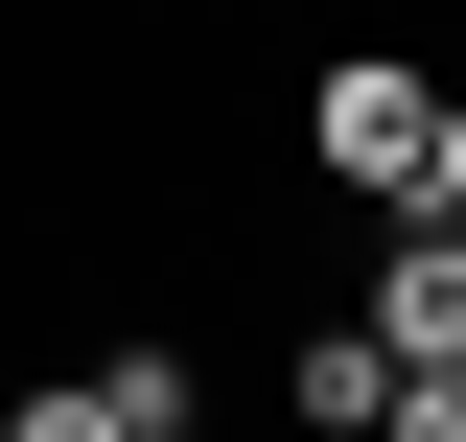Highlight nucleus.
<instances>
[{
  "label": "nucleus",
  "instance_id": "nucleus-3",
  "mask_svg": "<svg viewBox=\"0 0 466 442\" xmlns=\"http://www.w3.org/2000/svg\"><path fill=\"white\" fill-rule=\"evenodd\" d=\"M373 419H397V349L373 326H303V442H373Z\"/></svg>",
  "mask_w": 466,
  "mask_h": 442
},
{
  "label": "nucleus",
  "instance_id": "nucleus-4",
  "mask_svg": "<svg viewBox=\"0 0 466 442\" xmlns=\"http://www.w3.org/2000/svg\"><path fill=\"white\" fill-rule=\"evenodd\" d=\"M0 442H140V419H116V373H47V396H24Z\"/></svg>",
  "mask_w": 466,
  "mask_h": 442
},
{
  "label": "nucleus",
  "instance_id": "nucleus-5",
  "mask_svg": "<svg viewBox=\"0 0 466 442\" xmlns=\"http://www.w3.org/2000/svg\"><path fill=\"white\" fill-rule=\"evenodd\" d=\"M373 442H466V373H397V419H373Z\"/></svg>",
  "mask_w": 466,
  "mask_h": 442
},
{
  "label": "nucleus",
  "instance_id": "nucleus-6",
  "mask_svg": "<svg viewBox=\"0 0 466 442\" xmlns=\"http://www.w3.org/2000/svg\"><path fill=\"white\" fill-rule=\"evenodd\" d=\"M420 210H466V94H443V164H420Z\"/></svg>",
  "mask_w": 466,
  "mask_h": 442
},
{
  "label": "nucleus",
  "instance_id": "nucleus-2",
  "mask_svg": "<svg viewBox=\"0 0 466 442\" xmlns=\"http://www.w3.org/2000/svg\"><path fill=\"white\" fill-rule=\"evenodd\" d=\"M373 349H397V373H466V210H397V256H373Z\"/></svg>",
  "mask_w": 466,
  "mask_h": 442
},
{
  "label": "nucleus",
  "instance_id": "nucleus-1",
  "mask_svg": "<svg viewBox=\"0 0 466 442\" xmlns=\"http://www.w3.org/2000/svg\"><path fill=\"white\" fill-rule=\"evenodd\" d=\"M303 140H327V186L420 210V164H443V94H420V70H327V94H303Z\"/></svg>",
  "mask_w": 466,
  "mask_h": 442
}]
</instances>
